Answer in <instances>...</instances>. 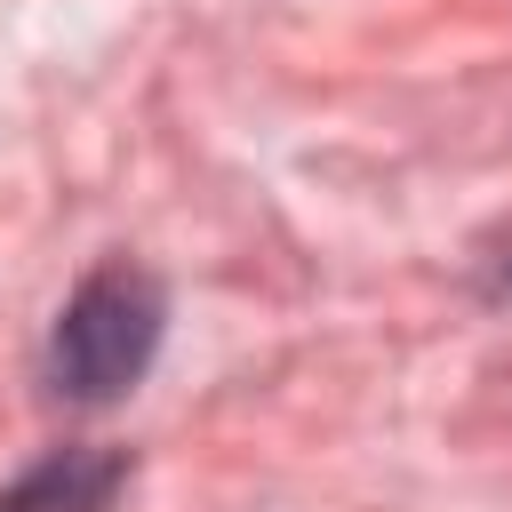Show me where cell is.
<instances>
[{
	"label": "cell",
	"mask_w": 512,
	"mask_h": 512,
	"mask_svg": "<svg viewBox=\"0 0 512 512\" xmlns=\"http://www.w3.org/2000/svg\"><path fill=\"white\" fill-rule=\"evenodd\" d=\"M160 336H168V288L144 264L112 256L64 296L48 328V392L72 408H112L152 376Z\"/></svg>",
	"instance_id": "cell-1"
},
{
	"label": "cell",
	"mask_w": 512,
	"mask_h": 512,
	"mask_svg": "<svg viewBox=\"0 0 512 512\" xmlns=\"http://www.w3.org/2000/svg\"><path fill=\"white\" fill-rule=\"evenodd\" d=\"M120 488H128L120 448H56L0 488V512H112Z\"/></svg>",
	"instance_id": "cell-2"
},
{
	"label": "cell",
	"mask_w": 512,
	"mask_h": 512,
	"mask_svg": "<svg viewBox=\"0 0 512 512\" xmlns=\"http://www.w3.org/2000/svg\"><path fill=\"white\" fill-rule=\"evenodd\" d=\"M504 280H512V272H504Z\"/></svg>",
	"instance_id": "cell-3"
}]
</instances>
